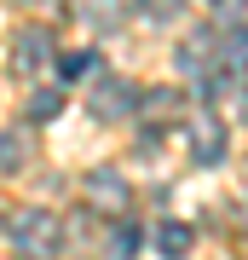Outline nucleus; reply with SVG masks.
I'll list each match as a JSON object with an SVG mask.
<instances>
[{"mask_svg":"<svg viewBox=\"0 0 248 260\" xmlns=\"http://www.w3.org/2000/svg\"><path fill=\"white\" fill-rule=\"evenodd\" d=\"M191 237H196V232H191L185 220H162V225H156V249H162L167 260H185V254H191Z\"/></svg>","mask_w":248,"mask_h":260,"instance_id":"nucleus-6","label":"nucleus"},{"mask_svg":"<svg viewBox=\"0 0 248 260\" xmlns=\"http://www.w3.org/2000/svg\"><path fill=\"white\" fill-rule=\"evenodd\" d=\"M225 150H231V133H225V121L202 110V116H191V156L196 162H225Z\"/></svg>","mask_w":248,"mask_h":260,"instance_id":"nucleus-2","label":"nucleus"},{"mask_svg":"<svg viewBox=\"0 0 248 260\" xmlns=\"http://www.w3.org/2000/svg\"><path fill=\"white\" fill-rule=\"evenodd\" d=\"M29 162V139L23 133H0V174H18Z\"/></svg>","mask_w":248,"mask_h":260,"instance_id":"nucleus-7","label":"nucleus"},{"mask_svg":"<svg viewBox=\"0 0 248 260\" xmlns=\"http://www.w3.org/2000/svg\"><path fill=\"white\" fill-rule=\"evenodd\" d=\"M12 237H18V249L29 260H41V254H52L58 249V220L46 208H23L18 220H12Z\"/></svg>","mask_w":248,"mask_h":260,"instance_id":"nucleus-1","label":"nucleus"},{"mask_svg":"<svg viewBox=\"0 0 248 260\" xmlns=\"http://www.w3.org/2000/svg\"><path fill=\"white\" fill-rule=\"evenodd\" d=\"M46 58H52V35H46V29H23V35H18V58H12V64L29 75L35 64H46Z\"/></svg>","mask_w":248,"mask_h":260,"instance_id":"nucleus-5","label":"nucleus"},{"mask_svg":"<svg viewBox=\"0 0 248 260\" xmlns=\"http://www.w3.org/2000/svg\"><path fill=\"white\" fill-rule=\"evenodd\" d=\"M58 110H64V93H52V87H46V93H35V99H29V116H35V121H52Z\"/></svg>","mask_w":248,"mask_h":260,"instance_id":"nucleus-10","label":"nucleus"},{"mask_svg":"<svg viewBox=\"0 0 248 260\" xmlns=\"http://www.w3.org/2000/svg\"><path fill=\"white\" fill-rule=\"evenodd\" d=\"M92 110H98L104 121H110V116H133V110H138V93H133L127 81L110 75V81H98V93H92Z\"/></svg>","mask_w":248,"mask_h":260,"instance_id":"nucleus-4","label":"nucleus"},{"mask_svg":"<svg viewBox=\"0 0 248 260\" xmlns=\"http://www.w3.org/2000/svg\"><path fill=\"white\" fill-rule=\"evenodd\" d=\"M58 70H64L69 81H87V75H98V52H64Z\"/></svg>","mask_w":248,"mask_h":260,"instance_id":"nucleus-9","label":"nucleus"},{"mask_svg":"<svg viewBox=\"0 0 248 260\" xmlns=\"http://www.w3.org/2000/svg\"><path fill=\"white\" fill-rule=\"evenodd\" d=\"M138 249H145V232L138 225H116L110 232V260H133Z\"/></svg>","mask_w":248,"mask_h":260,"instance_id":"nucleus-8","label":"nucleus"},{"mask_svg":"<svg viewBox=\"0 0 248 260\" xmlns=\"http://www.w3.org/2000/svg\"><path fill=\"white\" fill-rule=\"evenodd\" d=\"M87 197H92L98 208H127V203H133L121 168H92V174H87Z\"/></svg>","mask_w":248,"mask_h":260,"instance_id":"nucleus-3","label":"nucleus"}]
</instances>
